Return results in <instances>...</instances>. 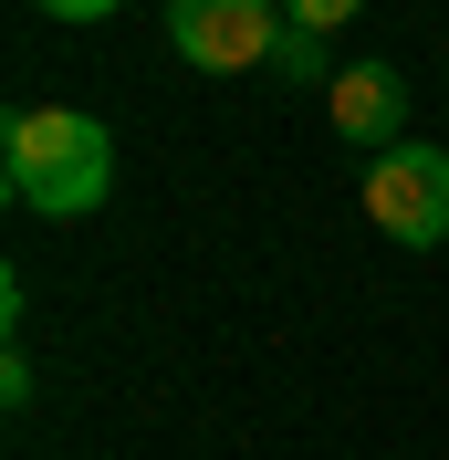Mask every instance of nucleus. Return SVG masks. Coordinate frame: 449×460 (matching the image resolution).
Listing matches in <instances>:
<instances>
[{
	"instance_id": "f257e3e1",
	"label": "nucleus",
	"mask_w": 449,
	"mask_h": 460,
	"mask_svg": "<svg viewBox=\"0 0 449 460\" xmlns=\"http://www.w3.org/2000/svg\"><path fill=\"white\" fill-rule=\"evenodd\" d=\"M0 178H11V199L42 209V220H84L115 189V137L84 105H11V126H0Z\"/></svg>"
},
{
	"instance_id": "f03ea898",
	"label": "nucleus",
	"mask_w": 449,
	"mask_h": 460,
	"mask_svg": "<svg viewBox=\"0 0 449 460\" xmlns=\"http://www.w3.org/2000/svg\"><path fill=\"white\" fill-rule=\"evenodd\" d=\"M282 0H168V53L189 74H272Z\"/></svg>"
},
{
	"instance_id": "7ed1b4c3",
	"label": "nucleus",
	"mask_w": 449,
	"mask_h": 460,
	"mask_svg": "<svg viewBox=\"0 0 449 460\" xmlns=\"http://www.w3.org/2000/svg\"><path fill=\"white\" fill-rule=\"evenodd\" d=\"M365 220L387 230L397 252H439L449 241V146L408 137L397 157H376L365 168Z\"/></svg>"
},
{
	"instance_id": "20e7f679",
	"label": "nucleus",
	"mask_w": 449,
	"mask_h": 460,
	"mask_svg": "<svg viewBox=\"0 0 449 460\" xmlns=\"http://www.w3.org/2000/svg\"><path fill=\"white\" fill-rule=\"evenodd\" d=\"M324 115H335V137H345V146H365V157H397V146H408V74H397L387 53L335 63Z\"/></svg>"
},
{
	"instance_id": "39448f33",
	"label": "nucleus",
	"mask_w": 449,
	"mask_h": 460,
	"mask_svg": "<svg viewBox=\"0 0 449 460\" xmlns=\"http://www.w3.org/2000/svg\"><path fill=\"white\" fill-rule=\"evenodd\" d=\"M272 74H282V84H313V74L335 84V63H324V31H293V22H282V42H272Z\"/></svg>"
},
{
	"instance_id": "423d86ee",
	"label": "nucleus",
	"mask_w": 449,
	"mask_h": 460,
	"mask_svg": "<svg viewBox=\"0 0 449 460\" xmlns=\"http://www.w3.org/2000/svg\"><path fill=\"white\" fill-rule=\"evenodd\" d=\"M356 11H365V0H282V22H293V31H324V42L356 22Z\"/></svg>"
},
{
	"instance_id": "0eeeda50",
	"label": "nucleus",
	"mask_w": 449,
	"mask_h": 460,
	"mask_svg": "<svg viewBox=\"0 0 449 460\" xmlns=\"http://www.w3.org/2000/svg\"><path fill=\"white\" fill-rule=\"evenodd\" d=\"M42 11H53V22H115L126 0H42Z\"/></svg>"
}]
</instances>
